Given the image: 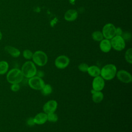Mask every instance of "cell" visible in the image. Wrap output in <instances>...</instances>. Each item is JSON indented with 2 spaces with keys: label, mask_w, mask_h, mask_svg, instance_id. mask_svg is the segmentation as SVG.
<instances>
[{
  "label": "cell",
  "mask_w": 132,
  "mask_h": 132,
  "mask_svg": "<svg viewBox=\"0 0 132 132\" xmlns=\"http://www.w3.org/2000/svg\"><path fill=\"white\" fill-rule=\"evenodd\" d=\"M105 85V80L100 75L94 77L92 83V87L93 90L97 91H101L104 88Z\"/></svg>",
  "instance_id": "cell-10"
},
{
  "label": "cell",
  "mask_w": 132,
  "mask_h": 132,
  "mask_svg": "<svg viewBox=\"0 0 132 132\" xmlns=\"http://www.w3.org/2000/svg\"><path fill=\"white\" fill-rule=\"evenodd\" d=\"M78 12L76 10L70 9L66 11L64 14V19L68 22H73L78 17Z\"/></svg>",
  "instance_id": "cell-12"
},
{
  "label": "cell",
  "mask_w": 132,
  "mask_h": 132,
  "mask_svg": "<svg viewBox=\"0 0 132 132\" xmlns=\"http://www.w3.org/2000/svg\"><path fill=\"white\" fill-rule=\"evenodd\" d=\"M89 65L86 63H81L78 66V70L82 72H87Z\"/></svg>",
  "instance_id": "cell-24"
},
{
  "label": "cell",
  "mask_w": 132,
  "mask_h": 132,
  "mask_svg": "<svg viewBox=\"0 0 132 132\" xmlns=\"http://www.w3.org/2000/svg\"><path fill=\"white\" fill-rule=\"evenodd\" d=\"M111 47L117 51H123L126 46L125 41L121 36H114L110 40Z\"/></svg>",
  "instance_id": "cell-5"
},
{
  "label": "cell",
  "mask_w": 132,
  "mask_h": 132,
  "mask_svg": "<svg viewBox=\"0 0 132 132\" xmlns=\"http://www.w3.org/2000/svg\"><path fill=\"white\" fill-rule=\"evenodd\" d=\"M87 72L90 76L95 77L100 75L101 69L96 65H91L89 67Z\"/></svg>",
  "instance_id": "cell-16"
},
{
  "label": "cell",
  "mask_w": 132,
  "mask_h": 132,
  "mask_svg": "<svg viewBox=\"0 0 132 132\" xmlns=\"http://www.w3.org/2000/svg\"><path fill=\"white\" fill-rule=\"evenodd\" d=\"M2 36H3V35H2V32L1 31V30H0V40L2 39Z\"/></svg>",
  "instance_id": "cell-30"
},
{
  "label": "cell",
  "mask_w": 132,
  "mask_h": 132,
  "mask_svg": "<svg viewBox=\"0 0 132 132\" xmlns=\"http://www.w3.org/2000/svg\"><path fill=\"white\" fill-rule=\"evenodd\" d=\"M104 98V94L101 91H96L92 94V101L95 103H99L101 102Z\"/></svg>",
  "instance_id": "cell-17"
},
{
  "label": "cell",
  "mask_w": 132,
  "mask_h": 132,
  "mask_svg": "<svg viewBox=\"0 0 132 132\" xmlns=\"http://www.w3.org/2000/svg\"><path fill=\"white\" fill-rule=\"evenodd\" d=\"M58 106V103L56 100H51L46 102L43 107V110L44 112L46 114L55 112Z\"/></svg>",
  "instance_id": "cell-11"
},
{
  "label": "cell",
  "mask_w": 132,
  "mask_h": 132,
  "mask_svg": "<svg viewBox=\"0 0 132 132\" xmlns=\"http://www.w3.org/2000/svg\"><path fill=\"white\" fill-rule=\"evenodd\" d=\"M5 51L14 58L19 57L21 54L20 51L18 48L10 45L6 46L5 47Z\"/></svg>",
  "instance_id": "cell-15"
},
{
  "label": "cell",
  "mask_w": 132,
  "mask_h": 132,
  "mask_svg": "<svg viewBox=\"0 0 132 132\" xmlns=\"http://www.w3.org/2000/svg\"><path fill=\"white\" fill-rule=\"evenodd\" d=\"M21 70L23 76L28 79L36 76L37 71L36 64L31 61H27L24 62Z\"/></svg>",
  "instance_id": "cell-3"
},
{
  "label": "cell",
  "mask_w": 132,
  "mask_h": 132,
  "mask_svg": "<svg viewBox=\"0 0 132 132\" xmlns=\"http://www.w3.org/2000/svg\"><path fill=\"white\" fill-rule=\"evenodd\" d=\"M116 27L112 23H108L106 24L103 27L102 32L104 38L110 40L116 36Z\"/></svg>",
  "instance_id": "cell-6"
},
{
  "label": "cell",
  "mask_w": 132,
  "mask_h": 132,
  "mask_svg": "<svg viewBox=\"0 0 132 132\" xmlns=\"http://www.w3.org/2000/svg\"><path fill=\"white\" fill-rule=\"evenodd\" d=\"M32 60L36 65L39 67H43L47 62L48 57L45 52L38 50L33 53Z\"/></svg>",
  "instance_id": "cell-4"
},
{
  "label": "cell",
  "mask_w": 132,
  "mask_h": 132,
  "mask_svg": "<svg viewBox=\"0 0 132 132\" xmlns=\"http://www.w3.org/2000/svg\"><path fill=\"white\" fill-rule=\"evenodd\" d=\"M47 120L51 122H56L58 120V117L55 112H52L47 114Z\"/></svg>",
  "instance_id": "cell-22"
},
{
  "label": "cell",
  "mask_w": 132,
  "mask_h": 132,
  "mask_svg": "<svg viewBox=\"0 0 132 132\" xmlns=\"http://www.w3.org/2000/svg\"><path fill=\"white\" fill-rule=\"evenodd\" d=\"M123 30L121 29V28L118 27H116V35L117 36H122L123 34Z\"/></svg>",
  "instance_id": "cell-28"
},
{
  "label": "cell",
  "mask_w": 132,
  "mask_h": 132,
  "mask_svg": "<svg viewBox=\"0 0 132 132\" xmlns=\"http://www.w3.org/2000/svg\"><path fill=\"white\" fill-rule=\"evenodd\" d=\"M20 86L19 84H11L10 86V89L13 92H17L20 90Z\"/></svg>",
  "instance_id": "cell-25"
},
{
  "label": "cell",
  "mask_w": 132,
  "mask_h": 132,
  "mask_svg": "<svg viewBox=\"0 0 132 132\" xmlns=\"http://www.w3.org/2000/svg\"><path fill=\"white\" fill-rule=\"evenodd\" d=\"M91 37L92 39L96 42H100L104 39V37L102 31L99 30H96L92 33Z\"/></svg>",
  "instance_id": "cell-18"
},
{
  "label": "cell",
  "mask_w": 132,
  "mask_h": 132,
  "mask_svg": "<svg viewBox=\"0 0 132 132\" xmlns=\"http://www.w3.org/2000/svg\"><path fill=\"white\" fill-rule=\"evenodd\" d=\"M55 65L58 69H65L70 63L69 58L64 55L58 56L55 60Z\"/></svg>",
  "instance_id": "cell-8"
},
{
  "label": "cell",
  "mask_w": 132,
  "mask_h": 132,
  "mask_svg": "<svg viewBox=\"0 0 132 132\" xmlns=\"http://www.w3.org/2000/svg\"><path fill=\"white\" fill-rule=\"evenodd\" d=\"M122 38L124 39V40H129L131 39V34L130 33L128 32H123L122 36Z\"/></svg>",
  "instance_id": "cell-26"
},
{
  "label": "cell",
  "mask_w": 132,
  "mask_h": 132,
  "mask_svg": "<svg viewBox=\"0 0 132 132\" xmlns=\"http://www.w3.org/2000/svg\"><path fill=\"white\" fill-rule=\"evenodd\" d=\"M41 93L44 95H48L52 92V87L50 84H44V86L41 90Z\"/></svg>",
  "instance_id": "cell-20"
},
{
  "label": "cell",
  "mask_w": 132,
  "mask_h": 132,
  "mask_svg": "<svg viewBox=\"0 0 132 132\" xmlns=\"http://www.w3.org/2000/svg\"><path fill=\"white\" fill-rule=\"evenodd\" d=\"M32 55H33V53L30 50L26 49L24 50L23 52V56L26 59L30 60L32 59Z\"/></svg>",
  "instance_id": "cell-23"
},
{
  "label": "cell",
  "mask_w": 132,
  "mask_h": 132,
  "mask_svg": "<svg viewBox=\"0 0 132 132\" xmlns=\"http://www.w3.org/2000/svg\"><path fill=\"white\" fill-rule=\"evenodd\" d=\"M27 124L28 125H29L30 126H32L34 125H35V123L34 121V118H29L27 121Z\"/></svg>",
  "instance_id": "cell-27"
},
{
  "label": "cell",
  "mask_w": 132,
  "mask_h": 132,
  "mask_svg": "<svg viewBox=\"0 0 132 132\" xmlns=\"http://www.w3.org/2000/svg\"><path fill=\"white\" fill-rule=\"evenodd\" d=\"M33 118L35 124L37 125L44 124L47 121V114L44 112L37 113Z\"/></svg>",
  "instance_id": "cell-14"
},
{
  "label": "cell",
  "mask_w": 132,
  "mask_h": 132,
  "mask_svg": "<svg viewBox=\"0 0 132 132\" xmlns=\"http://www.w3.org/2000/svg\"><path fill=\"white\" fill-rule=\"evenodd\" d=\"M99 46L101 51L105 53L110 52L112 48L110 40L105 38L100 42Z\"/></svg>",
  "instance_id": "cell-13"
},
{
  "label": "cell",
  "mask_w": 132,
  "mask_h": 132,
  "mask_svg": "<svg viewBox=\"0 0 132 132\" xmlns=\"http://www.w3.org/2000/svg\"><path fill=\"white\" fill-rule=\"evenodd\" d=\"M117 69L113 64H107L101 69L100 75L106 80H110L116 76Z\"/></svg>",
  "instance_id": "cell-1"
},
{
  "label": "cell",
  "mask_w": 132,
  "mask_h": 132,
  "mask_svg": "<svg viewBox=\"0 0 132 132\" xmlns=\"http://www.w3.org/2000/svg\"><path fill=\"white\" fill-rule=\"evenodd\" d=\"M44 74V72L42 71H41V70H39V71H37V73H36V76L39 77H41L42 78V77H43Z\"/></svg>",
  "instance_id": "cell-29"
},
{
  "label": "cell",
  "mask_w": 132,
  "mask_h": 132,
  "mask_svg": "<svg viewBox=\"0 0 132 132\" xmlns=\"http://www.w3.org/2000/svg\"><path fill=\"white\" fill-rule=\"evenodd\" d=\"M125 59L129 64L132 63V49L129 48L126 50L125 53Z\"/></svg>",
  "instance_id": "cell-21"
},
{
  "label": "cell",
  "mask_w": 132,
  "mask_h": 132,
  "mask_svg": "<svg viewBox=\"0 0 132 132\" xmlns=\"http://www.w3.org/2000/svg\"><path fill=\"white\" fill-rule=\"evenodd\" d=\"M24 76L21 70L18 68L11 69L7 72L6 79L7 81L11 84H20L23 79Z\"/></svg>",
  "instance_id": "cell-2"
},
{
  "label": "cell",
  "mask_w": 132,
  "mask_h": 132,
  "mask_svg": "<svg viewBox=\"0 0 132 132\" xmlns=\"http://www.w3.org/2000/svg\"><path fill=\"white\" fill-rule=\"evenodd\" d=\"M116 76L120 81L125 84H129L132 81L131 75L124 70H120L117 71Z\"/></svg>",
  "instance_id": "cell-9"
},
{
  "label": "cell",
  "mask_w": 132,
  "mask_h": 132,
  "mask_svg": "<svg viewBox=\"0 0 132 132\" xmlns=\"http://www.w3.org/2000/svg\"><path fill=\"white\" fill-rule=\"evenodd\" d=\"M9 69V64L6 61H0V75L6 74Z\"/></svg>",
  "instance_id": "cell-19"
},
{
  "label": "cell",
  "mask_w": 132,
  "mask_h": 132,
  "mask_svg": "<svg viewBox=\"0 0 132 132\" xmlns=\"http://www.w3.org/2000/svg\"><path fill=\"white\" fill-rule=\"evenodd\" d=\"M28 84L34 90H41L44 86L45 82L42 78L36 75L28 79Z\"/></svg>",
  "instance_id": "cell-7"
}]
</instances>
